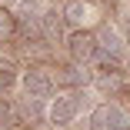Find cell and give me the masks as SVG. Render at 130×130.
<instances>
[{
	"label": "cell",
	"instance_id": "6da1fadb",
	"mask_svg": "<svg viewBox=\"0 0 130 130\" xmlns=\"http://www.w3.org/2000/svg\"><path fill=\"white\" fill-rule=\"evenodd\" d=\"M97 47H100V60H103V70H113L117 67V60H120V54H123V40H120V34L113 30V27H100L97 30Z\"/></svg>",
	"mask_w": 130,
	"mask_h": 130
},
{
	"label": "cell",
	"instance_id": "7a4b0ae2",
	"mask_svg": "<svg viewBox=\"0 0 130 130\" xmlns=\"http://www.w3.org/2000/svg\"><path fill=\"white\" fill-rule=\"evenodd\" d=\"M77 113H80V93H63V97H57L54 103H50L47 120L54 127H67V123H73Z\"/></svg>",
	"mask_w": 130,
	"mask_h": 130
},
{
	"label": "cell",
	"instance_id": "3957f363",
	"mask_svg": "<svg viewBox=\"0 0 130 130\" xmlns=\"http://www.w3.org/2000/svg\"><path fill=\"white\" fill-rule=\"evenodd\" d=\"M67 47H70V57L80 60V63H87V60H93V57L100 54L97 34H90V30H77V34H70V37H67Z\"/></svg>",
	"mask_w": 130,
	"mask_h": 130
},
{
	"label": "cell",
	"instance_id": "277c9868",
	"mask_svg": "<svg viewBox=\"0 0 130 130\" xmlns=\"http://www.w3.org/2000/svg\"><path fill=\"white\" fill-rule=\"evenodd\" d=\"M127 117L117 103H100V107L90 113V130H123Z\"/></svg>",
	"mask_w": 130,
	"mask_h": 130
},
{
	"label": "cell",
	"instance_id": "5b68a950",
	"mask_svg": "<svg viewBox=\"0 0 130 130\" xmlns=\"http://www.w3.org/2000/svg\"><path fill=\"white\" fill-rule=\"evenodd\" d=\"M23 90H27V97H50V90H54V77H50L43 67H30L27 73H23Z\"/></svg>",
	"mask_w": 130,
	"mask_h": 130
},
{
	"label": "cell",
	"instance_id": "8992f818",
	"mask_svg": "<svg viewBox=\"0 0 130 130\" xmlns=\"http://www.w3.org/2000/svg\"><path fill=\"white\" fill-rule=\"evenodd\" d=\"M40 23H43V37H47L50 43H60V40H63V23H67L63 10H60V13H57V10H47V13L40 17Z\"/></svg>",
	"mask_w": 130,
	"mask_h": 130
},
{
	"label": "cell",
	"instance_id": "52a82bcc",
	"mask_svg": "<svg viewBox=\"0 0 130 130\" xmlns=\"http://www.w3.org/2000/svg\"><path fill=\"white\" fill-rule=\"evenodd\" d=\"M90 80V70H84V63L77 60L73 67H63L60 73H57V84H63V87H80V84H87Z\"/></svg>",
	"mask_w": 130,
	"mask_h": 130
},
{
	"label": "cell",
	"instance_id": "ba28073f",
	"mask_svg": "<svg viewBox=\"0 0 130 130\" xmlns=\"http://www.w3.org/2000/svg\"><path fill=\"white\" fill-rule=\"evenodd\" d=\"M20 117L27 120V123H40L43 120V100L40 97H27L20 103Z\"/></svg>",
	"mask_w": 130,
	"mask_h": 130
},
{
	"label": "cell",
	"instance_id": "9c48e42d",
	"mask_svg": "<svg viewBox=\"0 0 130 130\" xmlns=\"http://www.w3.org/2000/svg\"><path fill=\"white\" fill-rule=\"evenodd\" d=\"M63 17H67V23L80 27V23H84V17H87V7H84V0H67V4H63Z\"/></svg>",
	"mask_w": 130,
	"mask_h": 130
},
{
	"label": "cell",
	"instance_id": "30bf717a",
	"mask_svg": "<svg viewBox=\"0 0 130 130\" xmlns=\"http://www.w3.org/2000/svg\"><path fill=\"white\" fill-rule=\"evenodd\" d=\"M13 84H17V70H13V63H10V60H0V93L10 90Z\"/></svg>",
	"mask_w": 130,
	"mask_h": 130
},
{
	"label": "cell",
	"instance_id": "8fae6325",
	"mask_svg": "<svg viewBox=\"0 0 130 130\" xmlns=\"http://www.w3.org/2000/svg\"><path fill=\"white\" fill-rule=\"evenodd\" d=\"M20 120H17V110H13V103H7V100H0V130H10V127H17Z\"/></svg>",
	"mask_w": 130,
	"mask_h": 130
},
{
	"label": "cell",
	"instance_id": "7c38bea8",
	"mask_svg": "<svg viewBox=\"0 0 130 130\" xmlns=\"http://www.w3.org/2000/svg\"><path fill=\"white\" fill-rule=\"evenodd\" d=\"M10 34H17V17L7 7H0V37H10Z\"/></svg>",
	"mask_w": 130,
	"mask_h": 130
}]
</instances>
